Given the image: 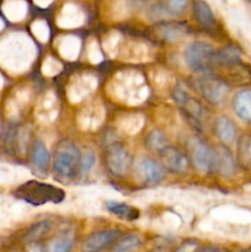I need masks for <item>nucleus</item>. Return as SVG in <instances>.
I'll return each mask as SVG.
<instances>
[{
    "label": "nucleus",
    "mask_w": 251,
    "mask_h": 252,
    "mask_svg": "<svg viewBox=\"0 0 251 252\" xmlns=\"http://www.w3.org/2000/svg\"><path fill=\"white\" fill-rule=\"evenodd\" d=\"M37 54L36 44L24 32H14L0 41V65L10 74L29 70Z\"/></svg>",
    "instance_id": "obj_1"
},
{
    "label": "nucleus",
    "mask_w": 251,
    "mask_h": 252,
    "mask_svg": "<svg viewBox=\"0 0 251 252\" xmlns=\"http://www.w3.org/2000/svg\"><path fill=\"white\" fill-rule=\"evenodd\" d=\"M108 95L118 102L128 106H138L144 102L150 95L142 73L132 69L121 70L113 75L107 86Z\"/></svg>",
    "instance_id": "obj_2"
},
{
    "label": "nucleus",
    "mask_w": 251,
    "mask_h": 252,
    "mask_svg": "<svg viewBox=\"0 0 251 252\" xmlns=\"http://www.w3.org/2000/svg\"><path fill=\"white\" fill-rule=\"evenodd\" d=\"M20 194L24 203L33 207L46 204H59L65 198V193L59 187L39 181H29L20 189Z\"/></svg>",
    "instance_id": "obj_3"
},
{
    "label": "nucleus",
    "mask_w": 251,
    "mask_h": 252,
    "mask_svg": "<svg viewBox=\"0 0 251 252\" xmlns=\"http://www.w3.org/2000/svg\"><path fill=\"white\" fill-rule=\"evenodd\" d=\"M185 61L191 70L206 75L216 65L217 52L207 42L194 41L185 48Z\"/></svg>",
    "instance_id": "obj_4"
},
{
    "label": "nucleus",
    "mask_w": 251,
    "mask_h": 252,
    "mask_svg": "<svg viewBox=\"0 0 251 252\" xmlns=\"http://www.w3.org/2000/svg\"><path fill=\"white\" fill-rule=\"evenodd\" d=\"M80 150L70 140H63L57 147L54 153V171L58 177L70 180L79 172Z\"/></svg>",
    "instance_id": "obj_5"
},
{
    "label": "nucleus",
    "mask_w": 251,
    "mask_h": 252,
    "mask_svg": "<svg viewBox=\"0 0 251 252\" xmlns=\"http://www.w3.org/2000/svg\"><path fill=\"white\" fill-rule=\"evenodd\" d=\"M172 96H174V100L176 101L177 105L184 110L185 115L188 118L189 122L196 128L201 129L204 118V108L201 105V102L198 100H196L194 97H192L187 93L186 89L182 88L181 85H177L174 89Z\"/></svg>",
    "instance_id": "obj_6"
},
{
    "label": "nucleus",
    "mask_w": 251,
    "mask_h": 252,
    "mask_svg": "<svg viewBox=\"0 0 251 252\" xmlns=\"http://www.w3.org/2000/svg\"><path fill=\"white\" fill-rule=\"evenodd\" d=\"M197 90L212 105L219 106L225 101L229 94V86L221 79L212 75H204L196 81Z\"/></svg>",
    "instance_id": "obj_7"
},
{
    "label": "nucleus",
    "mask_w": 251,
    "mask_h": 252,
    "mask_svg": "<svg viewBox=\"0 0 251 252\" xmlns=\"http://www.w3.org/2000/svg\"><path fill=\"white\" fill-rule=\"evenodd\" d=\"M97 78L93 74L76 75L69 81L66 86V97L70 103H74V105L80 103L97 89Z\"/></svg>",
    "instance_id": "obj_8"
},
{
    "label": "nucleus",
    "mask_w": 251,
    "mask_h": 252,
    "mask_svg": "<svg viewBox=\"0 0 251 252\" xmlns=\"http://www.w3.org/2000/svg\"><path fill=\"white\" fill-rule=\"evenodd\" d=\"M105 159L108 171L115 176H125L129 171L132 158L129 152L123 145L118 143H112L108 145Z\"/></svg>",
    "instance_id": "obj_9"
},
{
    "label": "nucleus",
    "mask_w": 251,
    "mask_h": 252,
    "mask_svg": "<svg viewBox=\"0 0 251 252\" xmlns=\"http://www.w3.org/2000/svg\"><path fill=\"white\" fill-rule=\"evenodd\" d=\"M192 160L198 171L209 174L213 171V148L197 137H192L188 142Z\"/></svg>",
    "instance_id": "obj_10"
},
{
    "label": "nucleus",
    "mask_w": 251,
    "mask_h": 252,
    "mask_svg": "<svg viewBox=\"0 0 251 252\" xmlns=\"http://www.w3.org/2000/svg\"><path fill=\"white\" fill-rule=\"evenodd\" d=\"M106 111L100 101L84 107L76 117V123L81 130H96L105 121Z\"/></svg>",
    "instance_id": "obj_11"
},
{
    "label": "nucleus",
    "mask_w": 251,
    "mask_h": 252,
    "mask_svg": "<svg viewBox=\"0 0 251 252\" xmlns=\"http://www.w3.org/2000/svg\"><path fill=\"white\" fill-rule=\"evenodd\" d=\"M121 235V231L117 229H105V230H98L89 235L84 240L81 245L83 252H100L103 249L108 248L113 241L118 239Z\"/></svg>",
    "instance_id": "obj_12"
},
{
    "label": "nucleus",
    "mask_w": 251,
    "mask_h": 252,
    "mask_svg": "<svg viewBox=\"0 0 251 252\" xmlns=\"http://www.w3.org/2000/svg\"><path fill=\"white\" fill-rule=\"evenodd\" d=\"M36 120L42 125H48L53 122L58 116V101L52 91H47L38 100L34 110Z\"/></svg>",
    "instance_id": "obj_13"
},
{
    "label": "nucleus",
    "mask_w": 251,
    "mask_h": 252,
    "mask_svg": "<svg viewBox=\"0 0 251 252\" xmlns=\"http://www.w3.org/2000/svg\"><path fill=\"white\" fill-rule=\"evenodd\" d=\"M213 171L218 172L223 177H231L235 175V159L228 148H213Z\"/></svg>",
    "instance_id": "obj_14"
},
{
    "label": "nucleus",
    "mask_w": 251,
    "mask_h": 252,
    "mask_svg": "<svg viewBox=\"0 0 251 252\" xmlns=\"http://www.w3.org/2000/svg\"><path fill=\"white\" fill-rule=\"evenodd\" d=\"M162 165L174 174H185L188 169V161L184 153L175 147H165L160 150Z\"/></svg>",
    "instance_id": "obj_15"
},
{
    "label": "nucleus",
    "mask_w": 251,
    "mask_h": 252,
    "mask_svg": "<svg viewBox=\"0 0 251 252\" xmlns=\"http://www.w3.org/2000/svg\"><path fill=\"white\" fill-rule=\"evenodd\" d=\"M84 12L74 4H65L57 16V25L62 29H76L84 24Z\"/></svg>",
    "instance_id": "obj_16"
},
{
    "label": "nucleus",
    "mask_w": 251,
    "mask_h": 252,
    "mask_svg": "<svg viewBox=\"0 0 251 252\" xmlns=\"http://www.w3.org/2000/svg\"><path fill=\"white\" fill-rule=\"evenodd\" d=\"M56 47L58 54L62 58L66 59L69 62H73L78 59L81 49V41L79 37L71 36H61L56 41Z\"/></svg>",
    "instance_id": "obj_17"
},
{
    "label": "nucleus",
    "mask_w": 251,
    "mask_h": 252,
    "mask_svg": "<svg viewBox=\"0 0 251 252\" xmlns=\"http://www.w3.org/2000/svg\"><path fill=\"white\" fill-rule=\"evenodd\" d=\"M233 110L241 121L251 125V89H243L234 95Z\"/></svg>",
    "instance_id": "obj_18"
},
{
    "label": "nucleus",
    "mask_w": 251,
    "mask_h": 252,
    "mask_svg": "<svg viewBox=\"0 0 251 252\" xmlns=\"http://www.w3.org/2000/svg\"><path fill=\"white\" fill-rule=\"evenodd\" d=\"M138 167H139L140 174H142V176L144 177L148 184H159L165 176L164 166L157 161H155L154 159H150V158L140 159Z\"/></svg>",
    "instance_id": "obj_19"
},
{
    "label": "nucleus",
    "mask_w": 251,
    "mask_h": 252,
    "mask_svg": "<svg viewBox=\"0 0 251 252\" xmlns=\"http://www.w3.org/2000/svg\"><path fill=\"white\" fill-rule=\"evenodd\" d=\"M145 118L140 113H127L125 116H121L117 120L116 125L117 128L127 135H135L142 130L144 127Z\"/></svg>",
    "instance_id": "obj_20"
},
{
    "label": "nucleus",
    "mask_w": 251,
    "mask_h": 252,
    "mask_svg": "<svg viewBox=\"0 0 251 252\" xmlns=\"http://www.w3.org/2000/svg\"><path fill=\"white\" fill-rule=\"evenodd\" d=\"M118 56L129 62H144L149 57V49L144 43L130 42L125 48H120Z\"/></svg>",
    "instance_id": "obj_21"
},
{
    "label": "nucleus",
    "mask_w": 251,
    "mask_h": 252,
    "mask_svg": "<svg viewBox=\"0 0 251 252\" xmlns=\"http://www.w3.org/2000/svg\"><path fill=\"white\" fill-rule=\"evenodd\" d=\"M214 130L219 139L223 143H231L236 137V128L231 120L226 116H219L214 123Z\"/></svg>",
    "instance_id": "obj_22"
},
{
    "label": "nucleus",
    "mask_w": 251,
    "mask_h": 252,
    "mask_svg": "<svg viewBox=\"0 0 251 252\" xmlns=\"http://www.w3.org/2000/svg\"><path fill=\"white\" fill-rule=\"evenodd\" d=\"M193 16L197 22L206 27H213L216 24L213 10L204 0H196L193 4Z\"/></svg>",
    "instance_id": "obj_23"
},
{
    "label": "nucleus",
    "mask_w": 251,
    "mask_h": 252,
    "mask_svg": "<svg viewBox=\"0 0 251 252\" xmlns=\"http://www.w3.org/2000/svg\"><path fill=\"white\" fill-rule=\"evenodd\" d=\"M106 208H107L108 212L112 213L113 216L127 219V220H134V219H137L138 217H139V212H138L137 209L130 207L129 204L123 203V202L120 201L110 199V201L106 202Z\"/></svg>",
    "instance_id": "obj_24"
},
{
    "label": "nucleus",
    "mask_w": 251,
    "mask_h": 252,
    "mask_svg": "<svg viewBox=\"0 0 251 252\" xmlns=\"http://www.w3.org/2000/svg\"><path fill=\"white\" fill-rule=\"evenodd\" d=\"M2 11L10 21H21L27 14V5L22 0H14L2 5Z\"/></svg>",
    "instance_id": "obj_25"
},
{
    "label": "nucleus",
    "mask_w": 251,
    "mask_h": 252,
    "mask_svg": "<svg viewBox=\"0 0 251 252\" xmlns=\"http://www.w3.org/2000/svg\"><path fill=\"white\" fill-rule=\"evenodd\" d=\"M74 245V235L70 231L52 239L48 244V252H70Z\"/></svg>",
    "instance_id": "obj_26"
},
{
    "label": "nucleus",
    "mask_w": 251,
    "mask_h": 252,
    "mask_svg": "<svg viewBox=\"0 0 251 252\" xmlns=\"http://www.w3.org/2000/svg\"><path fill=\"white\" fill-rule=\"evenodd\" d=\"M52 229V221L48 219H44V220L38 221V223L33 224V225L30 228V230L27 231L26 236H25V241L30 244H36V241L43 239L47 234L51 231Z\"/></svg>",
    "instance_id": "obj_27"
},
{
    "label": "nucleus",
    "mask_w": 251,
    "mask_h": 252,
    "mask_svg": "<svg viewBox=\"0 0 251 252\" xmlns=\"http://www.w3.org/2000/svg\"><path fill=\"white\" fill-rule=\"evenodd\" d=\"M238 161L241 167L251 170V135H244L239 139Z\"/></svg>",
    "instance_id": "obj_28"
},
{
    "label": "nucleus",
    "mask_w": 251,
    "mask_h": 252,
    "mask_svg": "<svg viewBox=\"0 0 251 252\" xmlns=\"http://www.w3.org/2000/svg\"><path fill=\"white\" fill-rule=\"evenodd\" d=\"M49 153L43 142L38 140L32 150V162L41 171H46L49 164Z\"/></svg>",
    "instance_id": "obj_29"
},
{
    "label": "nucleus",
    "mask_w": 251,
    "mask_h": 252,
    "mask_svg": "<svg viewBox=\"0 0 251 252\" xmlns=\"http://www.w3.org/2000/svg\"><path fill=\"white\" fill-rule=\"evenodd\" d=\"M241 51L238 46H226L219 52H217V63L233 65L240 62Z\"/></svg>",
    "instance_id": "obj_30"
},
{
    "label": "nucleus",
    "mask_w": 251,
    "mask_h": 252,
    "mask_svg": "<svg viewBox=\"0 0 251 252\" xmlns=\"http://www.w3.org/2000/svg\"><path fill=\"white\" fill-rule=\"evenodd\" d=\"M96 162V154L90 147H85L80 152V164H79V172L83 177H86L94 169Z\"/></svg>",
    "instance_id": "obj_31"
},
{
    "label": "nucleus",
    "mask_w": 251,
    "mask_h": 252,
    "mask_svg": "<svg viewBox=\"0 0 251 252\" xmlns=\"http://www.w3.org/2000/svg\"><path fill=\"white\" fill-rule=\"evenodd\" d=\"M187 29L186 26L181 24H169L165 25L160 29V34L164 37L166 41L170 42H175L181 39L182 37L186 36Z\"/></svg>",
    "instance_id": "obj_32"
},
{
    "label": "nucleus",
    "mask_w": 251,
    "mask_h": 252,
    "mask_svg": "<svg viewBox=\"0 0 251 252\" xmlns=\"http://www.w3.org/2000/svg\"><path fill=\"white\" fill-rule=\"evenodd\" d=\"M122 41V37L118 33L117 31H112L105 36L103 39V48H105L106 53L110 57L115 58L118 56V52H120V44Z\"/></svg>",
    "instance_id": "obj_33"
},
{
    "label": "nucleus",
    "mask_w": 251,
    "mask_h": 252,
    "mask_svg": "<svg viewBox=\"0 0 251 252\" xmlns=\"http://www.w3.org/2000/svg\"><path fill=\"white\" fill-rule=\"evenodd\" d=\"M62 69H63V65H62L61 62L52 56L46 57V58H44V61L42 62L41 71L44 76L53 78V76L58 75V74L61 73Z\"/></svg>",
    "instance_id": "obj_34"
},
{
    "label": "nucleus",
    "mask_w": 251,
    "mask_h": 252,
    "mask_svg": "<svg viewBox=\"0 0 251 252\" xmlns=\"http://www.w3.org/2000/svg\"><path fill=\"white\" fill-rule=\"evenodd\" d=\"M140 244H142V240H140L139 236L135 235V234H130V235L123 238L115 246L112 252H132L139 248Z\"/></svg>",
    "instance_id": "obj_35"
},
{
    "label": "nucleus",
    "mask_w": 251,
    "mask_h": 252,
    "mask_svg": "<svg viewBox=\"0 0 251 252\" xmlns=\"http://www.w3.org/2000/svg\"><path fill=\"white\" fill-rule=\"evenodd\" d=\"M31 31L33 36L37 38V41L42 42V43H44V42L49 39L51 30H49L48 24L44 20H36V21L32 22Z\"/></svg>",
    "instance_id": "obj_36"
},
{
    "label": "nucleus",
    "mask_w": 251,
    "mask_h": 252,
    "mask_svg": "<svg viewBox=\"0 0 251 252\" xmlns=\"http://www.w3.org/2000/svg\"><path fill=\"white\" fill-rule=\"evenodd\" d=\"M86 57L91 64H100L103 61V53L95 39H91L86 46Z\"/></svg>",
    "instance_id": "obj_37"
},
{
    "label": "nucleus",
    "mask_w": 251,
    "mask_h": 252,
    "mask_svg": "<svg viewBox=\"0 0 251 252\" xmlns=\"http://www.w3.org/2000/svg\"><path fill=\"white\" fill-rule=\"evenodd\" d=\"M148 144L152 149L157 150L160 152L161 149H164L165 147H167V138L161 130H153L149 135H148Z\"/></svg>",
    "instance_id": "obj_38"
},
{
    "label": "nucleus",
    "mask_w": 251,
    "mask_h": 252,
    "mask_svg": "<svg viewBox=\"0 0 251 252\" xmlns=\"http://www.w3.org/2000/svg\"><path fill=\"white\" fill-rule=\"evenodd\" d=\"M164 2V11L170 15H180L186 10L189 0H162Z\"/></svg>",
    "instance_id": "obj_39"
},
{
    "label": "nucleus",
    "mask_w": 251,
    "mask_h": 252,
    "mask_svg": "<svg viewBox=\"0 0 251 252\" xmlns=\"http://www.w3.org/2000/svg\"><path fill=\"white\" fill-rule=\"evenodd\" d=\"M5 115H6L9 120H17L19 118V103L15 100H12V98H9L5 102Z\"/></svg>",
    "instance_id": "obj_40"
},
{
    "label": "nucleus",
    "mask_w": 251,
    "mask_h": 252,
    "mask_svg": "<svg viewBox=\"0 0 251 252\" xmlns=\"http://www.w3.org/2000/svg\"><path fill=\"white\" fill-rule=\"evenodd\" d=\"M170 80V74L167 73L166 70H157L155 73L154 78H153V81H154L155 85L157 86H164L169 84Z\"/></svg>",
    "instance_id": "obj_41"
},
{
    "label": "nucleus",
    "mask_w": 251,
    "mask_h": 252,
    "mask_svg": "<svg viewBox=\"0 0 251 252\" xmlns=\"http://www.w3.org/2000/svg\"><path fill=\"white\" fill-rule=\"evenodd\" d=\"M164 220L165 223H167L169 225L171 226H179L181 224V217L179 214L174 213V212H166L164 214Z\"/></svg>",
    "instance_id": "obj_42"
},
{
    "label": "nucleus",
    "mask_w": 251,
    "mask_h": 252,
    "mask_svg": "<svg viewBox=\"0 0 251 252\" xmlns=\"http://www.w3.org/2000/svg\"><path fill=\"white\" fill-rule=\"evenodd\" d=\"M197 249H198V243L194 240H188L185 241L175 252H196Z\"/></svg>",
    "instance_id": "obj_43"
},
{
    "label": "nucleus",
    "mask_w": 251,
    "mask_h": 252,
    "mask_svg": "<svg viewBox=\"0 0 251 252\" xmlns=\"http://www.w3.org/2000/svg\"><path fill=\"white\" fill-rule=\"evenodd\" d=\"M30 97H31L30 91L26 90V89H22V90H19L16 93V100L15 101H16L19 105H26V103H29Z\"/></svg>",
    "instance_id": "obj_44"
},
{
    "label": "nucleus",
    "mask_w": 251,
    "mask_h": 252,
    "mask_svg": "<svg viewBox=\"0 0 251 252\" xmlns=\"http://www.w3.org/2000/svg\"><path fill=\"white\" fill-rule=\"evenodd\" d=\"M53 2V0H34V4L39 7H47Z\"/></svg>",
    "instance_id": "obj_45"
},
{
    "label": "nucleus",
    "mask_w": 251,
    "mask_h": 252,
    "mask_svg": "<svg viewBox=\"0 0 251 252\" xmlns=\"http://www.w3.org/2000/svg\"><path fill=\"white\" fill-rule=\"evenodd\" d=\"M27 252H42V250L37 244H30L29 249H27Z\"/></svg>",
    "instance_id": "obj_46"
},
{
    "label": "nucleus",
    "mask_w": 251,
    "mask_h": 252,
    "mask_svg": "<svg viewBox=\"0 0 251 252\" xmlns=\"http://www.w3.org/2000/svg\"><path fill=\"white\" fill-rule=\"evenodd\" d=\"M201 252H223V251H221L219 248H217V246L212 245V246H207V248H204Z\"/></svg>",
    "instance_id": "obj_47"
},
{
    "label": "nucleus",
    "mask_w": 251,
    "mask_h": 252,
    "mask_svg": "<svg viewBox=\"0 0 251 252\" xmlns=\"http://www.w3.org/2000/svg\"><path fill=\"white\" fill-rule=\"evenodd\" d=\"M4 26H5V25H4V21H2V20L0 19V32H1V30L4 29Z\"/></svg>",
    "instance_id": "obj_48"
},
{
    "label": "nucleus",
    "mask_w": 251,
    "mask_h": 252,
    "mask_svg": "<svg viewBox=\"0 0 251 252\" xmlns=\"http://www.w3.org/2000/svg\"><path fill=\"white\" fill-rule=\"evenodd\" d=\"M150 252H164V251H162V250H159V249H157V250H155V249H154V250L150 251Z\"/></svg>",
    "instance_id": "obj_49"
},
{
    "label": "nucleus",
    "mask_w": 251,
    "mask_h": 252,
    "mask_svg": "<svg viewBox=\"0 0 251 252\" xmlns=\"http://www.w3.org/2000/svg\"><path fill=\"white\" fill-rule=\"evenodd\" d=\"M236 252H251V250H239V251H236Z\"/></svg>",
    "instance_id": "obj_50"
},
{
    "label": "nucleus",
    "mask_w": 251,
    "mask_h": 252,
    "mask_svg": "<svg viewBox=\"0 0 251 252\" xmlns=\"http://www.w3.org/2000/svg\"><path fill=\"white\" fill-rule=\"evenodd\" d=\"M135 1H139V2H145V1H149V0H135Z\"/></svg>",
    "instance_id": "obj_51"
},
{
    "label": "nucleus",
    "mask_w": 251,
    "mask_h": 252,
    "mask_svg": "<svg viewBox=\"0 0 251 252\" xmlns=\"http://www.w3.org/2000/svg\"><path fill=\"white\" fill-rule=\"evenodd\" d=\"M0 129H1V123H0Z\"/></svg>",
    "instance_id": "obj_52"
}]
</instances>
